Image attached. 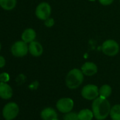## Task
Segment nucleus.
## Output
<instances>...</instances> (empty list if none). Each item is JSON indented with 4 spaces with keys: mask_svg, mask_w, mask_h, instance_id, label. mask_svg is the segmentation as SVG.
<instances>
[{
    "mask_svg": "<svg viewBox=\"0 0 120 120\" xmlns=\"http://www.w3.org/2000/svg\"><path fill=\"white\" fill-rule=\"evenodd\" d=\"M40 116L42 120H53L57 118V113L53 108L46 107L42 110Z\"/></svg>",
    "mask_w": 120,
    "mask_h": 120,
    "instance_id": "obj_12",
    "label": "nucleus"
},
{
    "mask_svg": "<svg viewBox=\"0 0 120 120\" xmlns=\"http://www.w3.org/2000/svg\"><path fill=\"white\" fill-rule=\"evenodd\" d=\"M9 81V76L7 73H2L0 74V81L1 82H4L7 83V81Z\"/></svg>",
    "mask_w": 120,
    "mask_h": 120,
    "instance_id": "obj_19",
    "label": "nucleus"
},
{
    "mask_svg": "<svg viewBox=\"0 0 120 120\" xmlns=\"http://www.w3.org/2000/svg\"><path fill=\"white\" fill-rule=\"evenodd\" d=\"M109 116L112 120H120V105L117 104L111 107Z\"/></svg>",
    "mask_w": 120,
    "mask_h": 120,
    "instance_id": "obj_17",
    "label": "nucleus"
},
{
    "mask_svg": "<svg viewBox=\"0 0 120 120\" xmlns=\"http://www.w3.org/2000/svg\"><path fill=\"white\" fill-rule=\"evenodd\" d=\"M35 16L36 17L41 20L45 21L49 19L52 14V8L49 3L47 2H41L38 5L35 9Z\"/></svg>",
    "mask_w": 120,
    "mask_h": 120,
    "instance_id": "obj_4",
    "label": "nucleus"
},
{
    "mask_svg": "<svg viewBox=\"0 0 120 120\" xmlns=\"http://www.w3.org/2000/svg\"><path fill=\"white\" fill-rule=\"evenodd\" d=\"M13 95V90L11 87L4 82H0V98L8 100Z\"/></svg>",
    "mask_w": 120,
    "mask_h": 120,
    "instance_id": "obj_11",
    "label": "nucleus"
},
{
    "mask_svg": "<svg viewBox=\"0 0 120 120\" xmlns=\"http://www.w3.org/2000/svg\"><path fill=\"white\" fill-rule=\"evenodd\" d=\"M6 64V60L4 56L0 55V68H3Z\"/></svg>",
    "mask_w": 120,
    "mask_h": 120,
    "instance_id": "obj_22",
    "label": "nucleus"
},
{
    "mask_svg": "<svg viewBox=\"0 0 120 120\" xmlns=\"http://www.w3.org/2000/svg\"><path fill=\"white\" fill-rule=\"evenodd\" d=\"M16 6V0H0V7L3 9L10 11Z\"/></svg>",
    "mask_w": 120,
    "mask_h": 120,
    "instance_id": "obj_15",
    "label": "nucleus"
},
{
    "mask_svg": "<svg viewBox=\"0 0 120 120\" xmlns=\"http://www.w3.org/2000/svg\"><path fill=\"white\" fill-rule=\"evenodd\" d=\"M74 106V100L70 98H60L56 104V109L60 112L67 114L72 111Z\"/></svg>",
    "mask_w": 120,
    "mask_h": 120,
    "instance_id": "obj_8",
    "label": "nucleus"
},
{
    "mask_svg": "<svg viewBox=\"0 0 120 120\" xmlns=\"http://www.w3.org/2000/svg\"><path fill=\"white\" fill-rule=\"evenodd\" d=\"M79 120H93L94 114L92 110L89 109H83L78 113Z\"/></svg>",
    "mask_w": 120,
    "mask_h": 120,
    "instance_id": "obj_14",
    "label": "nucleus"
},
{
    "mask_svg": "<svg viewBox=\"0 0 120 120\" xmlns=\"http://www.w3.org/2000/svg\"><path fill=\"white\" fill-rule=\"evenodd\" d=\"M19 112V107L15 102H9L3 108L2 114L6 120H12L16 117Z\"/></svg>",
    "mask_w": 120,
    "mask_h": 120,
    "instance_id": "obj_7",
    "label": "nucleus"
},
{
    "mask_svg": "<svg viewBox=\"0 0 120 120\" xmlns=\"http://www.w3.org/2000/svg\"><path fill=\"white\" fill-rule=\"evenodd\" d=\"M112 92V88L108 84H104L99 88V95L105 98H109L111 95Z\"/></svg>",
    "mask_w": 120,
    "mask_h": 120,
    "instance_id": "obj_16",
    "label": "nucleus"
},
{
    "mask_svg": "<svg viewBox=\"0 0 120 120\" xmlns=\"http://www.w3.org/2000/svg\"><path fill=\"white\" fill-rule=\"evenodd\" d=\"M89 1H90V2H95L96 0H89Z\"/></svg>",
    "mask_w": 120,
    "mask_h": 120,
    "instance_id": "obj_23",
    "label": "nucleus"
},
{
    "mask_svg": "<svg viewBox=\"0 0 120 120\" xmlns=\"http://www.w3.org/2000/svg\"><path fill=\"white\" fill-rule=\"evenodd\" d=\"M111 105L107 98L98 97L92 103V111L97 120H104L109 115Z\"/></svg>",
    "mask_w": 120,
    "mask_h": 120,
    "instance_id": "obj_1",
    "label": "nucleus"
},
{
    "mask_svg": "<svg viewBox=\"0 0 120 120\" xmlns=\"http://www.w3.org/2000/svg\"><path fill=\"white\" fill-rule=\"evenodd\" d=\"M28 51L32 56L38 57V56H40L42 54L43 47L39 42L34 40L29 44Z\"/></svg>",
    "mask_w": 120,
    "mask_h": 120,
    "instance_id": "obj_10",
    "label": "nucleus"
},
{
    "mask_svg": "<svg viewBox=\"0 0 120 120\" xmlns=\"http://www.w3.org/2000/svg\"><path fill=\"white\" fill-rule=\"evenodd\" d=\"M63 120H79L78 113L76 112H68L65 114L63 117Z\"/></svg>",
    "mask_w": 120,
    "mask_h": 120,
    "instance_id": "obj_18",
    "label": "nucleus"
},
{
    "mask_svg": "<svg viewBox=\"0 0 120 120\" xmlns=\"http://www.w3.org/2000/svg\"><path fill=\"white\" fill-rule=\"evenodd\" d=\"M81 96L87 100H93L99 96V88L94 84H88L83 87Z\"/></svg>",
    "mask_w": 120,
    "mask_h": 120,
    "instance_id": "obj_5",
    "label": "nucleus"
},
{
    "mask_svg": "<svg viewBox=\"0 0 120 120\" xmlns=\"http://www.w3.org/2000/svg\"><path fill=\"white\" fill-rule=\"evenodd\" d=\"M114 0H98V2H100V4L102 6H109L113 3Z\"/></svg>",
    "mask_w": 120,
    "mask_h": 120,
    "instance_id": "obj_21",
    "label": "nucleus"
},
{
    "mask_svg": "<svg viewBox=\"0 0 120 120\" xmlns=\"http://www.w3.org/2000/svg\"><path fill=\"white\" fill-rule=\"evenodd\" d=\"M102 51L108 56H114L119 53V45L116 41L112 39H108L102 43Z\"/></svg>",
    "mask_w": 120,
    "mask_h": 120,
    "instance_id": "obj_3",
    "label": "nucleus"
},
{
    "mask_svg": "<svg viewBox=\"0 0 120 120\" xmlns=\"http://www.w3.org/2000/svg\"><path fill=\"white\" fill-rule=\"evenodd\" d=\"M35 38L36 32L33 28L26 29L21 35V40L26 43H30L31 42L34 41Z\"/></svg>",
    "mask_w": 120,
    "mask_h": 120,
    "instance_id": "obj_13",
    "label": "nucleus"
},
{
    "mask_svg": "<svg viewBox=\"0 0 120 120\" xmlns=\"http://www.w3.org/2000/svg\"><path fill=\"white\" fill-rule=\"evenodd\" d=\"M54 25V20L52 19V18H49L47 19V20L45 21V26L48 27V28H50L52 26H53Z\"/></svg>",
    "mask_w": 120,
    "mask_h": 120,
    "instance_id": "obj_20",
    "label": "nucleus"
},
{
    "mask_svg": "<svg viewBox=\"0 0 120 120\" xmlns=\"http://www.w3.org/2000/svg\"><path fill=\"white\" fill-rule=\"evenodd\" d=\"M84 74L79 69L74 68L70 70L65 79L66 86L71 90L78 88L83 82Z\"/></svg>",
    "mask_w": 120,
    "mask_h": 120,
    "instance_id": "obj_2",
    "label": "nucleus"
},
{
    "mask_svg": "<svg viewBox=\"0 0 120 120\" xmlns=\"http://www.w3.org/2000/svg\"><path fill=\"white\" fill-rule=\"evenodd\" d=\"M11 51L12 54L16 57H23L29 52L27 43L23 40H19L14 43L11 46Z\"/></svg>",
    "mask_w": 120,
    "mask_h": 120,
    "instance_id": "obj_6",
    "label": "nucleus"
},
{
    "mask_svg": "<svg viewBox=\"0 0 120 120\" xmlns=\"http://www.w3.org/2000/svg\"><path fill=\"white\" fill-rule=\"evenodd\" d=\"M119 1H120V0H119Z\"/></svg>",
    "mask_w": 120,
    "mask_h": 120,
    "instance_id": "obj_26",
    "label": "nucleus"
},
{
    "mask_svg": "<svg viewBox=\"0 0 120 120\" xmlns=\"http://www.w3.org/2000/svg\"><path fill=\"white\" fill-rule=\"evenodd\" d=\"M81 70L82 71L84 76H92L97 74L98 68L95 63L92 62H86L82 65Z\"/></svg>",
    "mask_w": 120,
    "mask_h": 120,
    "instance_id": "obj_9",
    "label": "nucleus"
},
{
    "mask_svg": "<svg viewBox=\"0 0 120 120\" xmlns=\"http://www.w3.org/2000/svg\"><path fill=\"white\" fill-rule=\"evenodd\" d=\"M1 47H1V43H0V51H1Z\"/></svg>",
    "mask_w": 120,
    "mask_h": 120,
    "instance_id": "obj_24",
    "label": "nucleus"
},
{
    "mask_svg": "<svg viewBox=\"0 0 120 120\" xmlns=\"http://www.w3.org/2000/svg\"><path fill=\"white\" fill-rule=\"evenodd\" d=\"M53 120H59V119H58L57 118H56V119H53Z\"/></svg>",
    "mask_w": 120,
    "mask_h": 120,
    "instance_id": "obj_25",
    "label": "nucleus"
}]
</instances>
